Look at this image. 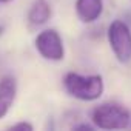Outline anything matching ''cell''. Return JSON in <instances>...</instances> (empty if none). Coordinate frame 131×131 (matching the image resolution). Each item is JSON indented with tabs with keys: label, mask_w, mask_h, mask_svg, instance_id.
I'll return each mask as SVG.
<instances>
[{
	"label": "cell",
	"mask_w": 131,
	"mask_h": 131,
	"mask_svg": "<svg viewBox=\"0 0 131 131\" xmlns=\"http://www.w3.org/2000/svg\"><path fill=\"white\" fill-rule=\"evenodd\" d=\"M63 88L71 97L82 102H94L105 91L103 77L100 74H79L70 71L63 77Z\"/></svg>",
	"instance_id": "cell-1"
},
{
	"label": "cell",
	"mask_w": 131,
	"mask_h": 131,
	"mask_svg": "<svg viewBox=\"0 0 131 131\" xmlns=\"http://www.w3.org/2000/svg\"><path fill=\"white\" fill-rule=\"evenodd\" d=\"M90 119L100 129H125L129 125L131 114L128 108L117 102H103L93 108Z\"/></svg>",
	"instance_id": "cell-2"
},
{
	"label": "cell",
	"mask_w": 131,
	"mask_h": 131,
	"mask_svg": "<svg viewBox=\"0 0 131 131\" xmlns=\"http://www.w3.org/2000/svg\"><path fill=\"white\" fill-rule=\"evenodd\" d=\"M106 39L110 43V48L117 59L119 63L126 65L131 62V29L129 26L120 20L116 19L110 23L106 31Z\"/></svg>",
	"instance_id": "cell-3"
},
{
	"label": "cell",
	"mask_w": 131,
	"mask_h": 131,
	"mask_svg": "<svg viewBox=\"0 0 131 131\" xmlns=\"http://www.w3.org/2000/svg\"><path fill=\"white\" fill-rule=\"evenodd\" d=\"M34 46L45 60L62 62L65 59V46L62 36L52 28L40 31L34 39Z\"/></svg>",
	"instance_id": "cell-4"
},
{
	"label": "cell",
	"mask_w": 131,
	"mask_h": 131,
	"mask_svg": "<svg viewBox=\"0 0 131 131\" xmlns=\"http://www.w3.org/2000/svg\"><path fill=\"white\" fill-rule=\"evenodd\" d=\"M16 96H17V80L13 77V76H3L0 79V119H3L14 100H16Z\"/></svg>",
	"instance_id": "cell-5"
},
{
	"label": "cell",
	"mask_w": 131,
	"mask_h": 131,
	"mask_svg": "<svg viewBox=\"0 0 131 131\" xmlns=\"http://www.w3.org/2000/svg\"><path fill=\"white\" fill-rule=\"evenodd\" d=\"M74 8L82 23H94L103 13V0H76Z\"/></svg>",
	"instance_id": "cell-6"
},
{
	"label": "cell",
	"mask_w": 131,
	"mask_h": 131,
	"mask_svg": "<svg viewBox=\"0 0 131 131\" xmlns=\"http://www.w3.org/2000/svg\"><path fill=\"white\" fill-rule=\"evenodd\" d=\"M51 16H52V9H51V5L48 0H34L26 14V20L29 26L39 28V26L46 25Z\"/></svg>",
	"instance_id": "cell-7"
},
{
	"label": "cell",
	"mask_w": 131,
	"mask_h": 131,
	"mask_svg": "<svg viewBox=\"0 0 131 131\" xmlns=\"http://www.w3.org/2000/svg\"><path fill=\"white\" fill-rule=\"evenodd\" d=\"M9 129H26V131H32V129H34V125H32V123H29V122L22 120V122L13 123V125L9 126Z\"/></svg>",
	"instance_id": "cell-8"
},
{
	"label": "cell",
	"mask_w": 131,
	"mask_h": 131,
	"mask_svg": "<svg viewBox=\"0 0 131 131\" xmlns=\"http://www.w3.org/2000/svg\"><path fill=\"white\" fill-rule=\"evenodd\" d=\"M96 126L94 125H90V123H77V125H73V129L74 131H79V129H83V131H93Z\"/></svg>",
	"instance_id": "cell-9"
},
{
	"label": "cell",
	"mask_w": 131,
	"mask_h": 131,
	"mask_svg": "<svg viewBox=\"0 0 131 131\" xmlns=\"http://www.w3.org/2000/svg\"><path fill=\"white\" fill-rule=\"evenodd\" d=\"M13 0H0V3H11Z\"/></svg>",
	"instance_id": "cell-10"
},
{
	"label": "cell",
	"mask_w": 131,
	"mask_h": 131,
	"mask_svg": "<svg viewBox=\"0 0 131 131\" xmlns=\"http://www.w3.org/2000/svg\"><path fill=\"white\" fill-rule=\"evenodd\" d=\"M3 29H5V26H3V25H0V36L3 34Z\"/></svg>",
	"instance_id": "cell-11"
}]
</instances>
